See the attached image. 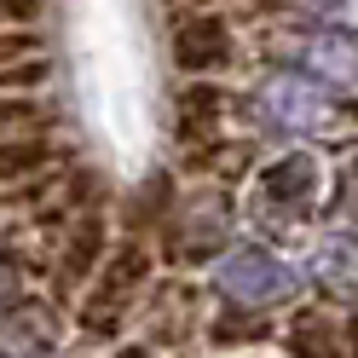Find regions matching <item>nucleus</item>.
I'll return each mask as SVG.
<instances>
[{
    "instance_id": "39448f33",
    "label": "nucleus",
    "mask_w": 358,
    "mask_h": 358,
    "mask_svg": "<svg viewBox=\"0 0 358 358\" xmlns=\"http://www.w3.org/2000/svg\"><path fill=\"white\" fill-rule=\"evenodd\" d=\"M226 196H196V203H185L179 208V220H173V255L179 260H203L208 249H220L226 243Z\"/></svg>"
},
{
    "instance_id": "1a4fd4ad",
    "label": "nucleus",
    "mask_w": 358,
    "mask_h": 358,
    "mask_svg": "<svg viewBox=\"0 0 358 358\" xmlns=\"http://www.w3.org/2000/svg\"><path fill=\"white\" fill-rule=\"evenodd\" d=\"M99 255H104V214H81L76 231H70V249H64L58 278H64V283H81V278L99 266Z\"/></svg>"
},
{
    "instance_id": "f8f14e48",
    "label": "nucleus",
    "mask_w": 358,
    "mask_h": 358,
    "mask_svg": "<svg viewBox=\"0 0 358 358\" xmlns=\"http://www.w3.org/2000/svg\"><path fill=\"white\" fill-rule=\"evenodd\" d=\"M220 104H226V99H220L214 87H191V93H179V122H185V127H208L220 116Z\"/></svg>"
},
{
    "instance_id": "f257e3e1",
    "label": "nucleus",
    "mask_w": 358,
    "mask_h": 358,
    "mask_svg": "<svg viewBox=\"0 0 358 358\" xmlns=\"http://www.w3.org/2000/svg\"><path fill=\"white\" fill-rule=\"evenodd\" d=\"M214 289L243 301V306H272L295 289V272L283 260H272L266 249H231L214 260Z\"/></svg>"
},
{
    "instance_id": "ddd939ff",
    "label": "nucleus",
    "mask_w": 358,
    "mask_h": 358,
    "mask_svg": "<svg viewBox=\"0 0 358 358\" xmlns=\"http://www.w3.org/2000/svg\"><path fill=\"white\" fill-rule=\"evenodd\" d=\"M35 122H41V104H35V99L0 93V139H6V133H29Z\"/></svg>"
},
{
    "instance_id": "4468645a",
    "label": "nucleus",
    "mask_w": 358,
    "mask_h": 358,
    "mask_svg": "<svg viewBox=\"0 0 358 358\" xmlns=\"http://www.w3.org/2000/svg\"><path fill=\"white\" fill-rule=\"evenodd\" d=\"M29 47H35L29 35H0V70H6V64H17V58H24Z\"/></svg>"
},
{
    "instance_id": "f03ea898",
    "label": "nucleus",
    "mask_w": 358,
    "mask_h": 358,
    "mask_svg": "<svg viewBox=\"0 0 358 358\" xmlns=\"http://www.w3.org/2000/svg\"><path fill=\"white\" fill-rule=\"evenodd\" d=\"M145 278H150V255L127 243V249L104 266L99 289L87 295V306H81V329H87V335H116V324L127 318V306H133V289H139Z\"/></svg>"
},
{
    "instance_id": "2eb2a0df",
    "label": "nucleus",
    "mask_w": 358,
    "mask_h": 358,
    "mask_svg": "<svg viewBox=\"0 0 358 358\" xmlns=\"http://www.w3.org/2000/svg\"><path fill=\"white\" fill-rule=\"evenodd\" d=\"M324 12L335 24H358V0H324Z\"/></svg>"
},
{
    "instance_id": "7ed1b4c3",
    "label": "nucleus",
    "mask_w": 358,
    "mask_h": 358,
    "mask_svg": "<svg viewBox=\"0 0 358 358\" xmlns=\"http://www.w3.org/2000/svg\"><path fill=\"white\" fill-rule=\"evenodd\" d=\"M255 110H260V122L278 127V133H312V127L329 122V99L306 76H266L260 93H255Z\"/></svg>"
},
{
    "instance_id": "0eeeda50",
    "label": "nucleus",
    "mask_w": 358,
    "mask_h": 358,
    "mask_svg": "<svg viewBox=\"0 0 358 358\" xmlns=\"http://www.w3.org/2000/svg\"><path fill=\"white\" fill-rule=\"evenodd\" d=\"M295 64L301 70H312V76H324V81H358V41H347V35H312V41H301L295 47Z\"/></svg>"
},
{
    "instance_id": "9b49d317",
    "label": "nucleus",
    "mask_w": 358,
    "mask_h": 358,
    "mask_svg": "<svg viewBox=\"0 0 358 358\" xmlns=\"http://www.w3.org/2000/svg\"><path fill=\"white\" fill-rule=\"evenodd\" d=\"M295 358H341V329H335L329 318H318V312H306V318H295Z\"/></svg>"
},
{
    "instance_id": "423d86ee",
    "label": "nucleus",
    "mask_w": 358,
    "mask_h": 358,
    "mask_svg": "<svg viewBox=\"0 0 358 358\" xmlns=\"http://www.w3.org/2000/svg\"><path fill=\"white\" fill-rule=\"evenodd\" d=\"M260 196L272 208H306L318 196V162L312 156H278L272 168H260Z\"/></svg>"
},
{
    "instance_id": "9d476101",
    "label": "nucleus",
    "mask_w": 358,
    "mask_h": 358,
    "mask_svg": "<svg viewBox=\"0 0 358 358\" xmlns=\"http://www.w3.org/2000/svg\"><path fill=\"white\" fill-rule=\"evenodd\" d=\"M52 162V145L47 139H24V133H12L6 145H0V179H29V173H41Z\"/></svg>"
},
{
    "instance_id": "6e6552de",
    "label": "nucleus",
    "mask_w": 358,
    "mask_h": 358,
    "mask_svg": "<svg viewBox=\"0 0 358 358\" xmlns=\"http://www.w3.org/2000/svg\"><path fill=\"white\" fill-rule=\"evenodd\" d=\"M312 272H318L335 295H358V237H352V231H335L324 249H318Z\"/></svg>"
},
{
    "instance_id": "20e7f679",
    "label": "nucleus",
    "mask_w": 358,
    "mask_h": 358,
    "mask_svg": "<svg viewBox=\"0 0 358 358\" xmlns=\"http://www.w3.org/2000/svg\"><path fill=\"white\" fill-rule=\"evenodd\" d=\"M173 64L191 76H214L231 64V29L220 17H185L173 29Z\"/></svg>"
}]
</instances>
